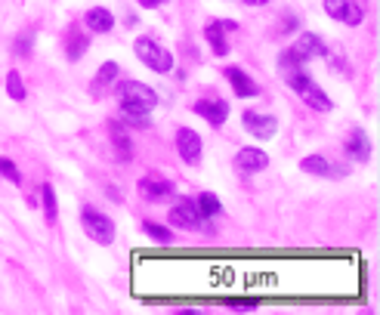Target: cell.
I'll use <instances>...</instances> for the list:
<instances>
[{
    "mask_svg": "<svg viewBox=\"0 0 380 315\" xmlns=\"http://www.w3.org/2000/svg\"><path fill=\"white\" fill-rule=\"evenodd\" d=\"M114 96H118L121 114H149L158 105V90L142 81H121Z\"/></svg>",
    "mask_w": 380,
    "mask_h": 315,
    "instance_id": "6da1fadb",
    "label": "cell"
},
{
    "mask_svg": "<svg viewBox=\"0 0 380 315\" xmlns=\"http://www.w3.org/2000/svg\"><path fill=\"white\" fill-rule=\"evenodd\" d=\"M284 81L291 84V90L297 93V96L303 99L310 109H315V112H331L334 109L331 96H328V93L321 90L310 75H306V68H297V71H291V75H284Z\"/></svg>",
    "mask_w": 380,
    "mask_h": 315,
    "instance_id": "7a4b0ae2",
    "label": "cell"
},
{
    "mask_svg": "<svg viewBox=\"0 0 380 315\" xmlns=\"http://www.w3.org/2000/svg\"><path fill=\"white\" fill-rule=\"evenodd\" d=\"M136 59H139L146 68L158 71V75H167V71L174 68V56H170V49H164L152 38H136Z\"/></svg>",
    "mask_w": 380,
    "mask_h": 315,
    "instance_id": "3957f363",
    "label": "cell"
},
{
    "mask_svg": "<svg viewBox=\"0 0 380 315\" xmlns=\"http://www.w3.org/2000/svg\"><path fill=\"white\" fill-rule=\"evenodd\" d=\"M81 226L87 229V235L96 241V245H112V241H114L112 217H105V213L96 210V207H84V210H81Z\"/></svg>",
    "mask_w": 380,
    "mask_h": 315,
    "instance_id": "277c9868",
    "label": "cell"
},
{
    "mask_svg": "<svg viewBox=\"0 0 380 315\" xmlns=\"http://www.w3.org/2000/svg\"><path fill=\"white\" fill-rule=\"evenodd\" d=\"M170 226H176V229H189V232H195V229H202L204 226V217L198 213V207L192 198H179V201L170 207Z\"/></svg>",
    "mask_w": 380,
    "mask_h": 315,
    "instance_id": "5b68a950",
    "label": "cell"
},
{
    "mask_svg": "<svg viewBox=\"0 0 380 315\" xmlns=\"http://www.w3.org/2000/svg\"><path fill=\"white\" fill-rule=\"evenodd\" d=\"M176 152L189 167H198L202 164V152H204V142L198 136V130H192V127L176 130Z\"/></svg>",
    "mask_w": 380,
    "mask_h": 315,
    "instance_id": "8992f818",
    "label": "cell"
},
{
    "mask_svg": "<svg viewBox=\"0 0 380 315\" xmlns=\"http://www.w3.org/2000/svg\"><path fill=\"white\" fill-rule=\"evenodd\" d=\"M294 56H297L300 62H310V59H319V56H328V44H325V38L321 34H315V31H303L297 38V44H291L288 47Z\"/></svg>",
    "mask_w": 380,
    "mask_h": 315,
    "instance_id": "52a82bcc",
    "label": "cell"
},
{
    "mask_svg": "<svg viewBox=\"0 0 380 315\" xmlns=\"http://www.w3.org/2000/svg\"><path fill=\"white\" fill-rule=\"evenodd\" d=\"M241 124H245V130L254 136V139L266 142L272 136L278 133V118H272V114H260V112H245L241 114Z\"/></svg>",
    "mask_w": 380,
    "mask_h": 315,
    "instance_id": "ba28073f",
    "label": "cell"
},
{
    "mask_svg": "<svg viewBox=\"0 0 380 315\" xmlns=\"http://www.w3.org/2000/svg\"><path fill=\"white\" fill-rule=\"evenodd\" d=\"M238 22H223V19H211V22L204 25V40L211 44V49L217 56H229V44H226V31H235Z\"/></svg>",
    "mask_w": 380,
    "mask_h": 315,
    "instance_id": "9c48e42d",
    "label": "cell"
},
{
    "mask_svg": "<svg viewBox=\"0 0 380 315\" xmlns=\"http://www.w3.org/2000/svg\"><path fill=\"white\" fill-rule=\"evenodd\" d=\"M325 13L349 28L362 25V6H356L353 0H325Z\"/></svg>",
    "mask_w": 380,
    "mask_h": 315,
    "instance_id": "30bf717a",
    "label": "cell"
},
{
    "mask_svg": "<svg viewBox=\"0 0 380 315\" xmlns=\"http://www.w3.org/2000/svg\"><path fill=\"white\" fill-rule=\"evenodd\" d=\"M235 167L241 174H260V170L269 167V155L263 148H254V146H245L238 155H235Z\"/></svg>",
    "mask_w": 380,
    "mask_h": 315,
    "instance_id": "8fae6325",
    "label": "cell"
},
{
    "mask_svg": "<svg viewBox=\"0 0 380 315\" xmlns=\"http://www.w3.org/2000/svg\"><path fill=\"white\" fill-rule=\"evenodd\" d=\"M223 75H226V81L232 84L235 96H241V99H254V96H260V87H257V81H250V77L245 75V68H238V66H226V68H223Z\"/></svg>",
    "mask_w": 380,
    "mask_h": 315,
    "instance_id": "7c38bea8",
    "label": "cell"
},
{
    "mask_svg": "<svg viewBox=\"0 0 380 315\" xmlns=\"http://www.w3.org/2000/svg\"><path fill=\"white\" fill-rule=\"evenodd\" d=\"M195 114H198V118H204L207 124L223 127L226 118H229V102H223V99H198Z\"/></svg>",
    "mask_w": 380,
    "mask_h": 315,
    "instance_id": "4fadbf2b",
    "label": "cell"
},
{
    "mask_svg": "<svg viewBox=\"0 0 380 315\" xmlns=\"http://www.w3.org/2000/svg\"><path fill=\"white\" fill-rule=\"evenodd\" d=\"M139 192H142V198H146V201H164V198H170L174 195V183L170 180H164V176H142L139 180Z\"/></svg>",
    "mask_w": 380,
    "mask_h": 315,
    "instance_id": "5bb4252c",
    "label": "cell"
},
{
    "mask_svg": "<svg viewBox=\"0 0 380 315\" xmlns=\"http://www.w3.org/2000/svg\"><path fill=\"white\" fill-rule=\"evenodd\" d=\"M300 170H303V174H312V176H325V180L347 176V170H337V164H331L328 158H321V155H306L303 161H300Z\"/></svg>",
    "mask_w": 380,
    "mask_h": 315,
    "instance_id": "9a60e30c",
    "label": "cell"
},
{
    "mask_svg": "<svg viewBox=\"0 0 380 315\" xmlns=\"http://www.w3.org/2000/svg\"><path fill=\"white\" fill-rule=\"evenodd\" d=\"M84 28L93 34H109L114 28V16L105 10V6H93V10L84 13Z\"/></svg>",
    "mask_w": 380,
    "mask_h": 315,
    "instance_id": "2e32d148",
    "label": "cell"
},
{
    "mask_svg": "<svg viewBox=\"0 0 380 315\" xmlns=\"http://www.w3.org/2000/svg\"><path fill=\"white\" fill-rule=\"evenodd\" d=\"M118 75H121L118 62H102L99 71H96V77H93V84H90V93H93V96H102V93L109 90L114 81H118Z\"/></svg>",
    "mask_w": 380,
    "mask_h": 315,
    "instance_id": "e0dca14e",
    "label": "cell"
},
{
    "mask_svg": "<svg viewBox=\"0 0 380 315\" xmlns=\"http://www.w3.org/2000/svg\"><path fill=\"white\" fill-rule=\"evenodd\" d=\"M347 152L353 161L358 164H365L371 158V139H368V133L365 130H353L349 133V139H347Z\"/></svg>",
    "mask_w": 380,
    "mask_h": 315,
    "instance_id": "ac0fdd59",
    "label": "cell"
},
{
    "mask_svg": "<svg viewBox=\"0 0 380 315\" xmlns=\"http://www.w3.org/2000/svg\"><path fill=\"white\" fill-rule=\"evenodd\" d=\"M87 47H90L87 34H81V28H71V31H68V44H66L68 59H71V62H77L84 53H87Z\"/></svg>",
    "mask_w": 380,
    "mask_h": 315,
    "instance_id": "d6986e66",
    "label": "cell"
},
{
    "mask_svg": "<svg viewBox=\"0 0 380 315\" xmlns=\"http://www.w3.org/2000/svg\"><path fill=\"white\" fill-rule=\"evenodd\" d=\"M195 207H198V213H202L204 220L220 217V213H223V204H220V198L213 195V192H202V195H198V201H195Z\"/></svg>",
    "mask_w": 380,
    "mask_h": 315,
    "instance_id": "ffe728a7",
    "label": "cell"
},
{
    "mask_svg": "<svg viewBox=\"0 0 380 315\" xmlns=\"http://www.w3.org/2000/svg\"><path fill=\"white\" fill-rule=\"evenodd\" d=\"M112 139H114V146H118V155L127 161V158H130V133H127V127L121 124V121L112 124Z\"/></svg>",
    "mask_w": 380,
    "mask_h": 315,
    "instance_id": "44dd1931",
    "label": "cell"
},
{
    "mask_svg": "<svg viewBox=\"0 0 380 315\" xmlns=\"http://www.w3.org/2000/svg\"><path fill=\"white\" fill-rule=\"evenodd\" d=\"M40 201H44V217H47V223H56L59 210H56V192H53V185H50V183L40 185Z\"/></svg>",
    "mask_w": 380,
    "mask_h": 315,
    "instance_id": "7402d4cb",
    "label": "cell"
},
{
    "mask_svg": "<svg viewBox=\"0 0 380 315\" xmlns=\"http://www.w3.org/2000/svg\"><path fill=\"white\" fill-rule=\"evenodd\" d=\"M142 232H146L152 241H161V245H170V241H174V232L161 223H142Z\"/></svg>",
    "mask_w": 380,
    "mask_h": 315,
    "instance_id": "603a6c76",
    "label": "cell"
},
{
    "mask_svg": "<svg viewBox=\"0 0 380 315\" xmlns=\"http://www.w3.org/2000/svg\"><path fill=\"white\" fill-rule=\"evenodd\" d=\"M6 93H10V99H16V102L25 99V84H22V75H19L16 68L6 75Z\"/></svg>",
    "mask_w": 380,
    "mask_h": 315,
    "instance_id": "cb8c5ba5",
    "label": "cell"
},
{
    "mask_svg": "<svg viewBox=\"0 0 380 315\" xmlns=\"http://www.w3.org/2000/svg\"><path fill=\"white\" fill-rule=\"evenodd\" d=\"M0 176H3V180H10L13 185L22 183V174H19V167L10 161V158H0Z\"/></svg>",
    "mask_w": 380,
    "mask_h": 315,
    "instance_id": "d4e9b609",
    "label": "cell"
},
{
    "mask_svg": "<svg viewBox=\"0 0 380 315\" xmlns=\"http://www.w3.org/2000/svg\"><path fill=\"white\" fill-rule=\"evenodd\" d=\"M31 44H34V31H25V34H19L16 38V47L13 49H16V56H28L31 53Z\"/></svg>",
    "mask_w": 380,
    "mask_h": 315,
    "instance_id": "484cf974",
    "label": "cell"
},
{
    "mask_svg": "<svg viewBox=\"0 0 380 315\" xmlns=\"http://www.w3.org/2000/svg\"><path fill=\"white\" fill-rule=\"evenodd\" d=\"M294 28H297V16L294 13H282L278 16V31H294Z\"/></svg>",
    "mask_w": 380,
    "mask_h": 315,
    "instance_id": "4316f807",
    "label": "cell"
},
{
    "mask_svg": "<svg viewBox=\"0 0 380 315\" xmlns=\"http://www.w3.org/2000/svg\"><path fill=\"white\" fill-rule=\"evenodd\" d=\"M229 306H232V309H254L257 300H229Z\"/></svg>",
    "mask_w": 380,
    "mask_h": 315,
    "instance_id": "83f0119b",
    "label": "cell"
},
{
    "mask_svg": "<svg viewBox=\"0 0 380 315\" xmlns=\"http://www.w3.org/2000/svg\"><path fill=\"white\" fill-rule=\"evenodd\" d=\"M167 0H139V6H146V10H158V6H164Z\"/></svg>",
    "mask_w": 380,
    "mask_h": 315,
    "instance_id": "f1b7e54d",
    "label": "cell"
},
{
    "mask_svg": "<svg viewBox=\"0 0 380 315\" xmlns=\"http://www.w3.org/2000/svg\"><path fill=\"white\" fill-rule=\"evenodd\" d=\"M245 6H266V3H272V0H241Z\"/></svg>",
    "mask_w": 380,
    "mask_h": 315,
    "instance_id": "f546056e",
    "label": "cell"
}]
</instances>
